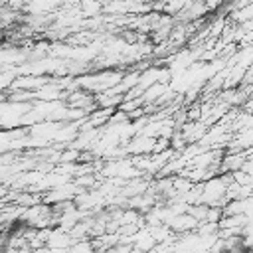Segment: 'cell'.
Here are the masks:
<instances>
[{"label":"cell","instance_id":"6da1fadb","mask_svg":"<svg viewBox=\"0 0 253 253\" xmlns=\"http://www.w3.org/2000/svg\"><path fill=\"white\" fill-rule=\"evenodd\" d=\"M251 16H253V6H249V4L245 6V10H237V12L233 14V18L239 20V22H245V20H249Z\"/></svg>","mask_w":253,"mask_h":253}]
</instances>
